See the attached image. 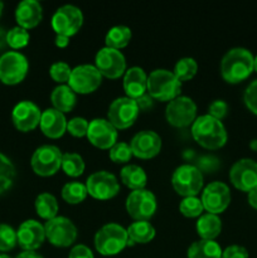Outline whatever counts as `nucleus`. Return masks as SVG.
<instances>
[{
    "label": "nucleus",
    "instance_id": "nucleus-42",
    "mask_svg": "<svg viewBox=\"0 0 257 258\" xmlns=\"http://www.w3.org/2000/svg\"><path fill=\"white\" fill-rule=\"evenodd\" d=\"M244 103L247 107L257 115V80L249 83L248 87L246 88L244 92Z\"/></svg>",
    "mask_w": 257,
    "mask_h": 258
},
{
    "label": "nucleus",
    "instance_id": "nucleus-34",
    "mask_svg": "<svg viewBox=\"0 0 257 258\" xmlns=\"http://www.w3.org/2000/svg\"><path fill=\"white\" fill-rule=\"evenodd\" d=\"M67 175L70 176H80L81 174L85 171V161H83L82 156L80 154L76 153H67L63 154L62 158V166Z\"/></svg>",
    "mask_w": 257,
    "mask_h": 258
},
{
    "label": "nucleus",
    "instance_id": "nucleus-45",
    "mask_svg": "<svg viewBox=\"0 0 257 258\" xmlns=\"http://www.w3.org/2000/svg\"><path fill=\"white\" fill-rule=\"evenodd\" d=\"M68 258H95L93 257L92 251L85 244H77L73 247L70 252Z\"/></svg>",
    "mask_w": 257,
    "mask_h": 258
},
{
    "label": "nucleus",
    "instance_id": "nucleus-21",
    "mask_svg": "<svg viewBox=\"0 0 257 258\" xmlns=\"http://www.w3.org/2000/svg\"><path fill=\"white\" fill-rule=\"evenodd\" d=\"M133 155L140 159H150L158 155L161 149V139L151 130H144L136 134L130 143Z\"/></svg>",
    "mask_w": 257,
    "mask_h": 258
},
{
    "label": "nucleus",
    "instance_id": "nucleus-11",
    "mask_svg": "<svg viewBox=\"0 0 257 258\" xmlns=\"http://www.w3.org/2000/svg\"><path fill=\"white\" fill-rule=\"evenodd\" d=\"M83 14L76 5L67 4L58 8L52 17V27L57 34L71 35L76 34L82 27Z\"/></svg>",
    "mask_w": 257,
    "mask_h": 258
},
{
    "label": "nucleus",
    "instance_id": "nucleus-53",
    "mask_svg": "<svg viewBox=\"0 0 257 258\" xmlns=\"http://www.w3.org/2000/svg\"><path fill=\"white\" fill-rule=\"evenodd\" d=\"M254 70H256L257 71V55H256V57H254Z\"/></svg>",
    "mask_w": 257,
    "mask_h": 258
},
{
    "label": "nucleus",
    "instance_id": "nucleus-10",
    "mask_svg": "<svg viewBox=\"0 0 257 258\" xmlns=\"http://www.w3.org/2000/svg\"><path fill=\"white\" fill-rule=\"evenodd\" d=\"M156 198L150 190H133L126 199V211L135 221H149L156 212Z\"/></svg>",
    "mask_w": 257,
    "mask_h": 258
},
{
    "label": "nucleus",
    "instance_id": "nucleus-9",
    "mask_svg": "<svg viewBox=\"0 0 257 258\" xmlns=\"http://www.w3.org/2000/svg\"><path fill=\"white\" fill-rule=\"evenodd\" d=\"M63 154L54 145H42L34 151L32 156V168L35 174L49 176L57 173L62 166Z\"/></svg>",
    "mask_w": 257,
    "mask_h": 258
},
{
    "label": "nucleus",
    "instance_id": "nucleus-4",
    "mask_svg": "<svg viewBox=\"0 0 257 258\" xmlns=\"http://www.w3.org/2000/svg\"><path fill=\"white\" fill-rule=\"evenodd\" d=\"M181 82L174 72L168 70H155L148 76V92L159 101H169L176 98L180 93Z\"/></svg>",
    "mask_w": 257,
    "mask_h": 258
},
{
    "label": "nucleus",
    "instance_id": "nucleus-14",
    "mask_svg": "<svg viewBox=\"0 0 257 258\" xmlns=\"http://www.w3.org/2000/svg\"><path fill=\"white\" fill-rule=\"evenodd\" d=\"M102 81L100 71L92 64H81L72 70L68 86L76 93H91L97 90Z\"/></svg>",
    "mask_w": 257,
    "mask_h": 258
},
{
    "label": "nucleus",
    "instance_id": "nucleus-41",
    "mask_svg": "<svg viewBox=\"0 0 257 258\" xmlns=\"http://www.w3.org/2000/svg\"><path fill=\"white\" fill-rule=\"evenodd\" d=\"M88 125H90V122H88L86 118L73 117L67 122V130L71 135L77 136V138H82V136L87 135Z\"/></svg>",
    "mask_w": 257,
    "mask_h": 258
},
{
    "label": "nucleus",
    "instance_id": "nucleus-38",
    "mask_svg": "<svg viewBox=\"0 0 257 258\" xmlns=\"http://www.w3.org/2000/svg\"><path fill=\"white\" fill-rule=\"evenodd\" d=\"M17 243V231L8 224H0V252L10 251Z\"/></svg>",
    "mask_w": 257,
    "mask_h": 258
},
{
    "label": "nucleus",
    "instance_id": "nucleus-49",
    "mask_svg": "<svg viewBox=\"0 0 257 258\" xmlns=\"http://www.w3.org/2000/svg\"><path fill=\"white\" fill-rule=\"evenodd\" d=\"M15 258H43V257L34 251H23L22 253L18 254Z\"/></svg>",
    "mask_w": 257,
    "mask_h": 258
},
{
    "label": "nucleus",
    "instance_id": "nucleus-33",
    "mask_svg": "<svg viewBox=\"0 0 257 258\" xmlns=\"http://www.w3.org/2000/svg\"><path fill=\"white\" fill-rule=\"evenodd\" d=\"M15 178V168L12 160L0 153V196L13 185Z\"/></svg>",
    "mask_w": 257,
    "mask_h": 258
},
{
    "label": "nucleus",
    "instance_id": "nucleus-39",
    "mask_svg": "<svg viewBox=\"0 0 257 258\" xmlns=\"http://www.w3.org/2000/svg\"><path fill=\"white\" fill-rule=\"evenodd\" d=\"M133 156L131 146L126 143H116L110 149V159L115 163H127Z\"/></svg>",
    "mask_w": 257,
    "mask_h": 258
},
{
    "label": "nucleus",
    "instance_id": "nucleus-37",
    "mask_svg": "<svg viewBox=\"0 0 257 258\" xmlns=\"http://www.w3.org/2000/svg\"><path fill=\"white\" fill-rule=\"evenodd\" d=\"M204 207L203 203L197 197H185L183 201L179 204V211L189 218H194V217H199L203 212Z\"/></svg>",
    "mask_w": 257,
    "mask_h": 258
},
{
    "label": "nucleus",
    "instance_id": "nucleus-48",
    "mask_svg": "<svg viewBox=\"0 0 257 258\" xmlns=\"http://www.w3.org/2000/svg\"><path fill=\"white\" fill-rule=\"evenodd\" d=\"M248 203L251 204L254 209H257V188L248 191Z\"/></svg>",
    "mask_w": 257,
    "mask_h": 258
},
{
    "label": "nucleus",
    "instance_id": "nucleus-3",
    "mask_svg": "<svg viewBox=\"0 0 257 258\" xmlns=\"http://www.w3.org/2000/svg\"><path fill=\"white\" fill-rule=\"evenodd\" d=\"M127 231L116 223L105 224L95 234V247L103 256L120 253L127 246Z\"/></svg>",
    "mask_w": 257,
    "mask_h": 258
},
{
    "label": "nucleus",
    "instance_id": "nucleus-22",
    "mask_svg": "<svg viewBox=\"0 0 257 258\" xmlns=\"http://www.w3.org/2000/svg\"><path fill=\"white\" fill-rule=\"evenodd\" d=\"M43 18V9L37 0H23L15 9V19L19 27L24 29L37 27Z\"/></svg>",
    "mask_w": 257,
    "mask_h": 258
},
{
    "label": "nucleus",
    "instance_id": "nucleus-16",
    "mask_svg": "<svg viewBox=\"0 0 257 258\" xmlns=\"http://www.w3.org/2000/svg\"><path fill=\"white\" fill-rule=\"evenodd\" d=\"M201 201L208 213H222L226 211L231 202V191L228 185L222 181H213L208 184L202 193Z\"/></svg>",
    "mask_w": 257,
    "mask_h": 258
},
{
    "label": "nucleus",
    "instance_id": "nucleus-15",
    "mask_svg": "<svg viewBox=\"0 0 257 258\" xmlns=\"http://www.w3.org/2000/svg\"><path fill=\"white\" fill-rule=\"evenodd\" d=\"M96 68L107 78H118L126 71V59L118 49L110 47L101 48L95 58Z\"/></svg>",
    "mask_w": 257,
    "mask_h": 258
},
{
    "label": "nucleus",
    "instance_id": "nucleus-26",
    "mask_svg": "<svg viewBox=\"0 0 257 258\" xmlns=\"http://www.w3.org/2000/svg\"><path fill=\"white\" fill-rule=\"evenodd\" d=\"M222 248L213 239H199L188 248V258H222Z\"/></svg>",
    "mask_w": 257,
    "mask_h": 258
},
{
    "label": "nucleus",
    "instance_id": "nucleus-25",
    "mask_svg": "<svg viewBox=\"0 0 257 258\" xmlns=\"http://www.w3.org/2000/svg\"><path fill=\"white\" fill-rule=\"evenodd\" d=\"M53 106L60 112H70L76 106V92L68 85L57 86L50 95Z\"/></svg>",
    "mask_w": 257,
    "mask_h": 258
},
{
    "label": "nucleus",
    "instance_id": "nucleus-31",
    "mask_svg": "<svg viewBox=\"0 0 257 258\" xmlns=\"http://www.w3.org/2000/svg\"><path fill=\"white\" fill-rule=\"evenodd\" d=\"M131 39V29L126 25H115L107 32L105 38L106 47L120 49L126 47Z\"/></svg>",
    "mask_w": 257,
    "mask_h": 258
},
{
    "label": "nucleus",
    "instance_id": "nucleus-5",
    "mask_svg": "<svg viewBox=\"0 0 257 258\" xmlns=\"http://www.w3.org/2000/svg\"><path fill=\"white\" fill-rule=\"evenodd\" d=\"M171 183L178 194L185 197H196L203 188V175L197 166L184 164L178 166L171 176Z\"/></svg>",
    "mask_w": 257,
    "mask_h": 258
},
{
    "label": "nucleus",
    "instance_id": "nucleus-17",
    "mask_svg": "<svg viewBox=\"0 0 257 258\" xmlns=\"http://www.w3.org/2000/svg\"><path fill=\"white\" fill-rule=\"evenodd\" d=\"M229 179L232 184L242 191L257 188V163L252 159L236 161L229 171Z\"/></svg>",
    "mask_w": 257,
    "mask_h": 258
},
{
    "label": "nucleus",
    "instance_id": "nucleus-32",
    "mask_svg": "<svg viewBox=\"0 0 257 258\" xmlns=\"http://www.w3.org/2000/svg\"><path fill=\"white\" fill-rule=\"evenodd\" d=\"M87 194L88 191L86 188V184L80 183V181H71V183L65 184V186L62 188V198L71 204H77L83 202Z\"/></svg>",
    "mask_w": 257,
    "mask_h": 258
},
{
    "label": "nucleus",
    "instance_id": "nucleus-35",
    "mask_svg": "<svg viewBox=\"0 0 257 258\" xmlns=\"http://www.w3.org/2000/svg\"><path fill=\"white\" fill-rule=\"evenodd\" d=\"M197 71H198V64H197L196 59L191 57H184L175 63L174 75L181 82V81H189L190 78H193Z\"/></svg>",
    "mask_w": 257,
    "mask_h": 258
},
{
    "label": "nucleus",
    "instance_id": "nucleus-2",
    "mask_svg": "<svg viewBox=\"0 0 257 258\" xmlns=\"http://www.w3.org/2000/svg\"><path fill=\"white\" fill-rule=\"evenodd\" d=\"M191 135L194 140L206 149H219L226 144L227 131L221 120L203 115L196 118L191 125Z\"/></svg>",
    "mask_w": 257,
    "mask_h": 258
},
{
    "label": "nucleus",
    "instance_id": "nucleus-19",
    "mask_svg": "<svg viewBox=\"0 0 257 258\" xmlns=\"http://www.w3.org/2000/svg\"><path fill=\"white\" fill-rule=\"evenodd\" d=\"M87 138L100 149H111L117 143V128L108 120L95 118L88 125Z\"/></svg>",
    "mask_w": 257,
    "mask_h": 258
},
{
    "label": "nucleus",
    "instance_id": "nucleus-28",
    "mask_svg": "<svg viewBox=\"0 0 257 258\" xmlns=\"http://www.w3.org/2000/svg\"><path fill=\"white\" fill-rule=\"evenodd\" d=\"M222 229V222L217 214L207 213L199 217L197 221V232L202 239H213L219 236Z\"/></svg>",
    "mask_w": 257,
    "mask_h": 258
},
{
    "label": "nucleus",
    "instance_id": "nucleus-24",
    "mask_svg": "<svg viewBox=\"0 0 257 258\" xmlns=\"http://www.w3.org/2000/svg\"><path fill=\"white\" fill-rule=\"evenodd\" d=\"M123 90L130 98H139L148 91V75L141 67H131L125 72Z\"/></svg>",
    "mask_w": 257,
    "mask_h": 258
},
{
    "label": "nucleus",
    "instance_id": "nucleus-52",
    "mask_svg": "<svg viewBox=\"0 0 257 258\" xmlns=\"http://www.w3.org/2000/svg\"><path fill=\"white\" fill-rule=\"evenodd\" d=\"M3 9H4V4H3V3L0 2V15H2V13H3Z\"/></svg>",
    "mask_w": 257,
    "mask_h": 258
},
{
    "label": "nucleus",
    "instance_id": "nucleus-46",
    "mask_svg": "<svg viewBox=\"0 0 257 258\" xmlns=\"http://www.w3.org/2000/svg\"><path fill=\"white\" fill-rule=\"evenodd\" d=\"M136 105H138L139 111H145L153 107V97L149 93H144L139 98H136Z\"/></svg>",
    "mask_w": 257,
    "mask_h": 258
},
{
    "label": "nucleus",
    "instance_id": "nucleus-12",
    "mask_svg": "<svg viewBox=\"0 0 257 258\" xmlns=\"http://www.w3.org/2000/svg\"><path fill=\"white\" fill-rule=\"evenodd\" d=\"M139 115V107L134 98L118 97L111 102L108 107V121L116 128H127L136 121Z\"/></svg>",
    "mask_w": 257,
    "mask_h": 258
},
{
    "label": "nucleus",
    "instance_id": "nucleus-43",
    "mask_svg": "<svg viewBox=\"0 0 257 258\" xmlns=\"http://www.w3.org/2000/svg\"><path fill=\"white\" fill-rule=\"evenodd\" d=\"M227 111H228V105L223 100H214L208 107V115L217 120H221L227 115Z\"/></svg>",
    "mask_w": 257,
    "mask_h": 258
},
{
    "label": "nucleus",
    "instance_id": "nucleus-47",
    "mask_svg": "<svg viewBox=\"0 0 257 258\" xmlns=\"http://www.w3.org/2000/svg\"><path fill=\"white\" fill-rule=\"evenodd\" d=\"M68 43H70V37L57 34V37H55V44H57L58 47L65 48V47H67Z\"/></svg>",
    "mask_w": 257,
    "mask_h": 258
},
{
    "label": "nucleus",
    "instance_id": "nucleus-30",
    "mask_svg": "<svg viewBox=\"0 0 257 258\" xmlns=\"http://www.w3.org/2000/svg\"><path fill=\"white\" fill-rule=\"evenodd\" d=\"M58 209H59V206L53 194L42 193L35 199V211H37L38 216L47 221L57 217Z\"/></svg>",
    "mask_w": 257,
    "mask_h": 258
},
{
    "label": "nucleus",
    "instance_id": "nucleus-7",
    "mask_svg": "<svg viewBox=\"0 0 257 258\" xmlns=\"http://www.w3.org/2000/svg\"><path fill=\"white\" fill-rule=\"evenodd\" d=\"M45 238L57 247H68L77 238V227L71 219L57 216L44 224Z\"/></svg>",
    "mask_w": 257,
    "mask_h": 258
},
{
    "label": "nucleus",
    "instance_id": "nucleus-23",
    "mask_svg": "<svg viewBox=\"0 0 257 258\" xmlns=\"http://www.w3.org/2000/svg\"><path fill=\"white\" fill-rule=\"evenodd\" d=\"M67 122L65 113L55 108H47L42 112L39 126L45 136L58 139L67 131Z\"/></svg>",
    "mask_w": 257,
    "mask_h": 258
},
{
    "label": "nucleus",
    "instance_id": "nucleus-13",
    "mask_svg": "<svg viewBox=\"0 0 257 258\" xmlns=\"http://www.w3.org/2000/svg\"><path fill=\"white\" fill-rule=\"evenodd\" d=\"M86 188L90 196L100 201L113 198L120 191L117 178L105 170L91 174L86 181Z\"/></svg>",
    "mask_w": 257,
    "mask_h": 258
},
{
    "label": "nucleus",
    "instance_id": "nucleus-36",
    "mask_svg": "<svg viewBox=\"0 0 257 258\" xmlns=\"http://www.w3.org/2000/svg\"><path fill=\"white\" fill-rule=\"evenodd\" d=\"M29 33L22 27H14L7 33V44L13 49H20L29 43Z\"/></svg>",
    "mask_w": 257,
    "mask_h": 258
},
{
    "label": "nucleus",
    "instance_id": "nucleus-6",
    "mask_svg": "<svg viewBox=\"0 0 257 258\" xmlns=\"http://www.w3.org/2000/svg\"><path fill=\"white\" fill-rule=\"evenodd\" d=\"M29 68L27 57L17 50L5 52L0 57V81L5 85H17L25 78Z\"/></svg>",
    "mask_w": 257,
    "mask_h": 258
},
{
    "label": "nucleus",
    "instance_id": "nucleus-44",
    "mask_svg": "<svg viewBox=\"0 0 257 258\" xmlns=\"http://www.w3.org/2000/svg\"><path fill=\"white\" fill-rule=\"evenodd\" d=\"M222 258H248V252L244 247L233 244L222 252Z\"/></svg>",
    "mask_w": 257,
    "mask_h": 258
},
{
    "label": "nucleus",
    "instance_id": "nucleus-1",
    "mask_svg": "<svg viewBox=\"0 0 257 258\" xmlns=\"http://www.w3.org/2000/svg\"><path fill=\"white\" fill-rule=\"evenodd\" d=\"M254 58L246 48L236 47L223 55L221 62L222 77L229 83L246 80L254 70Z\"/></svg>",
    "mask_w": 257,
    "mask_h": 258
},
{
    "label": "nucleus",
    "instance_id": "nucleus-18",
    "mask_svg": "<svg viewBox=\"0 0 257 258\" xmlns=\"http://www.w3.org/2000/svg\"><path fill=\"white\" fill-rule=\"evenodd\" d=\"M42 111L32 101H20L13 108V123L19 131H32L39 125Z\"/></svg>",
    "mask_w": 257,
    "mask_h": 258
},
{
    "label": "nucleus",
    "instance_id": "nucleus-27",
    "mask_svg": "<svg viewBox=\"0 0 257 258\" xmlns=\"http://www.w3.org/2000/svg\"><path fill=\"white\" fill-rule=\"evenodd\" d=\"M121 180L133 190H139V189H144L148 181V175H146L145 170L141 166L134 165H126L121 169Z\"/></svg>",
    "mask_w": 257,
    "mask_h": 258
},
{
    "label": "nucleus",
    "instance_id": "nucleus-50",
    "mask_svg": "<svg viewBox=\"0 0 257 258\" xmlns=\"http://www.w3.org/2000/svg\"><path fill=\"white\" fill-rule=\"evenodd\" d=\"M7 33L2 27H0V48L4 47L7 44Z\"/></svg>",
    "mask_w": 257,
    "mask_h": 258
},
{
    "label": "nucleus",
    "instance_id": "nucleus-40",
    "mask_svg": "<svg viewBox=\"0 0 257 258\" xmlns=\"http://www.w3.org/2000/svg\"><path fill=\"white\" fill-rule=\"evenodd\" d=\"M50 77L54 81L59 83H65L70 81L71 73H72V68L67 64L66 62H55L50 66Z\"/></svg>",
    "mask_w": 257,
    "mask_h": 258
},
{
    "label": "nucleus",
    "instance_id": "nucleus-51",
    "mask_svg": "<svg viewBox=\"0 0 257 258\" xmlns=\"http://www.w3.org/2000/svg\"><path fill=\"white\" fill-rule=\"evenodd\" d=\"M249 148H251L252 150L257 151V140H252L251 144H249Z\"/></svg>",
    "mask_w": 257,
    "mask_h": 258
},
{
    "label": "nucleus",
    "instance_id": "nucleus-8",
    "mask_svg": "<svg viewBox=\"0 0 257 258\" xmlns=\"http://www.w3.org/2000/svg\"><path fill=\"white\" fill-rule=\"evenodd\" d=\"M197 105L190 97L178 96L165 108V117L175 127H186L196 121Z\"/></svg>",
    "mask_w": 257,
    "mask_h": 258
},
{
    "label": "nucleus",
    "instance_id": "nucleus-20",
    "mask_svg": "<svg viewBox=\"0 0 257 258\" xmlns=\"http://www.w3.org/2000/svg\"><path fill=\"white\" fill-rule=\"evenodd\" d=\"M17 238L18 244L24 251H35L45 239L44 226L35 219H28L18 228Z\"/></svg>",
    "mask_w": 257,
    "mask_h": 258
},
{
    "label": "nucleus",
    "instance_id": "nucleus-54",
    "mask_svg": "<svg viewBox=\"0 0 257 258\" xmlns=\"http://www.w3.org/2000/svg\"><path fill=\"white\" fill-rule=\"evenodd\" d=\"M0 258H10L8 254H4V253H0Z\"/></svg>",
    "mask_w": 257,
    "mask_h": 258
},
{
    "label": "nucleus",
    "instance_id": "nucleus-29",
    "mask_svg": "<svg viewBox=\"0 0 257 258\" xmlns=\"http://www.w3.org/2000/svg\"><path fill=\"white\" fill-rule=\"evenodd\" d=\"M134 243H148L155 237V229L149 221H136L126 229Z\"/></svg>",
    "mask_w": 257,
    "mask_h": 258
}]
</instances>
